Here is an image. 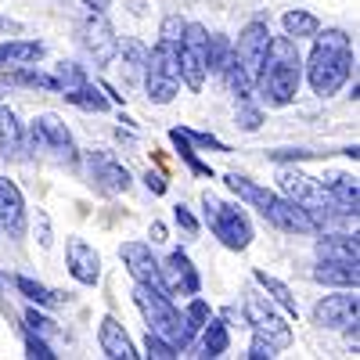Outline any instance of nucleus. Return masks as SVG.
Listing matches in <instances>:
<instances>
[{
    "instance_id": "f257e3e1",
    "label": "nucleus",
    "mask_w": 360,
    "mask_h": 360,
    "mask_svg": "<svg viewBox=\"0 0 360 360\" xmlns=\"http://www.w3.org/2000/svg\"><path fill=\"white\" fill-rule=\"evenodd\" d=\"M299 79H303V58L295 51L292 37H270L263 65L252 79V90H259V98L270 108H285L299 94Z\"/></svg>"
},
{
    "instance_id": "f03ea898",
    "label": "nucleus",
    "mask_w": 360,
    "mask_h": 360,
    "mask_svg": "<svg viewBox=\"0 0 360 360\" xmlns=\"http://www.w3.org/2000/svg\"><path fill=\"white\" fill-rule=\"evenodd\" d=\"M314 54H310V65H307V79L314 86V94L328 98L349 79L353 72V47H349V37L342 29H328V33L314 37Z\"/></svg>"
},
{
    "instance_id": "7ed1b4c3",
    "label": "nucleus",
    "mask_w": 360,
    "mask_h": 360,
    "mask_svg": "<svg viewBox=\"0 0 360 360\" xmlns=\"http://www.w3.org/2000/svg\"><path fill=\"white\" fill-rule=\"evenodd\" d=\"M227 188H231L238 198H245L249 205H256L259 217H263L266 224H274L278 231H288V234H314V224H310V217H307V209L295 205L292 198L270 191V188H259V184H252L249 176H238V173L227 176Z\"/></svg>"
},
{
    "instance_id": "20e7f679",
    "label": "nucleus",
    "mask_w": 360,
    "mask_h": 360,
    "mask_svg": "<svg viewBox=\"0 0 360 360\" xmlns=\"http://www.w3.org/2000/svg\"><path fill=\"white\" fill-rule=\"evenodd\" d=\"M134 303H137V310L144 314V321H148V332H155V335H162L169 346H176V349H188L191 346V339H195V328L188 324V317L180 314L176 307H173V299H169V292H162V288H148V285H137L134 288Z\"/></svg>"
},
{
    "instance_id": "39448f33",
    "label": "nucleus",
    "mask_w": 360,
    "mask_h": 360,
    "mask_svg": "<svg viewBox=\"0 0 360 360\" xmlns=\"http://www.w3.org/2000/svg\"><path fill=\"white\" fill-rule=\"evenodd\" d=\"M176 44L180 40H166L159 37V44L148 51V65H144V86L148 98L155 105H169L180 90V62H176Z\"/></svg>"
},
{
    "instance_id": "423d86ee",
    "label": "nucleus",
    "mask_w": 360,
    "mask_h": 360,
    "mask_svg": "<svg viewBox=\"0 0 360 360\" xmlns=\"http://www.w3.org/2000/svg\"><path fill=\"white\" fill-rule=\"evenodd\" d=\"M202 205H205V224L213 227V234L220 238L227 249H234V252L249 249V242H252V224H249V217L242 213V209L220 202L217 195H209V191L202 195Z\"/></svg>"
},
{
    "instance_id": "0eeeda50",
    "label": "nucleus",
    "mask_w": 360,
    "mask_h": 360,
    "mask_svg": "<svg viewBox=\"0 0 360 360\" xmlns=\"http://www.w3.org/2000/svg\"><path fill=\"white\" fill-rule=\"evenodd\" d=\"M205 44H209L205 25L184 22V33H180V44H176V62H180V79L188 83V90H202V83H205V72H209Z\"/></svg>"
},
{
    "instance_id": "6e6552de",
    "label": "nucleus",
    "mask_w": 360,
    "mask_h": 360,
    "mask_svg": "<svg viewBox=\"0 0 360 360\" xmlns=\"http://www.w3.org/2000/svg\"><path fill=\"white\" fill-rule=\"evenodd\" d=\"M29 148H33V152H51L58 162L76 166V141L58 115H37L33 119V127H29Z\"/></svg>"
},
{
    "instance_id": "1a4fd4ad",
    "label": "nucleus",
    "mask_w": 360,
    "mask_h": 360,
    "mask_svg": "<svg viewBox=\"0 0 360 360\" xmlns=\"http://www.w3.org/2000/svg\"><path fill=\"white\" fill-rule=\"evenodd\" d=\"M245 321L252 324V332H256V335L270 339L278 349L292 346V328H288L274 310H270L266 295H249V299H245Z\"/></svg>"
},
{
    "instance_id": "9d476101",
    "label": "nucleus",
    "mask_w": 360,
    "mask_h": 360,
    "mask_svg": "<svg viewBox=\"0 0 360 360\" xmlns=\"http://www.w3.org/2000/svg\"><path fill=\"white\" fill-rule=\"evenodd\" d=\"M83 47L90 51V58H94L98 65H108L112 58L119 54V37H115V29L108 25L105 11H90L83 18Z\"/></svg>"
},
{
    "instance_id": "9b49d317",
    "label": "nucleus",
    "mask_w": 360,
    "mask_h": 360,
    "mask_svg": "<svg viewBox=\"0 0 360 360\" xmlns=\"http://www.w3.org/2000/svg\"><path fill=\"white\" fill-rule=\"evenodd\" d=\"M119 259L127 263L130 278H134L137 285L162 288V292H166V285H162V266H159V259L152 256V249H148L144 242H127L123 249H119Z\"/></svg>"
},
{
    "instance_id": "f8f14e48",
    "label": "nucleus",
    "mask_w": 360,
    "mask_h": 360,
    "mask_svg": "<svg viewBox=\"0 0 360 360\" xmlns=\"http://www.w3.org/2000/svg\"><path fill=\"white\" fill-rule=\"evenodd\" d=\"M314 324L321 328H349V335L356 339V295L339 292V295H328L314 307Z\"/></svg>"
},
{
    "instance_id": "ddd939ff",
    "label": "nucleus",
    "mask_w": 360,
    "mask_h": 360,
    "mask_svg": "<svg viewBox=\"0 0 360 360\" xmlns=\"http://www.w3.org/2000/svg\"><path fill=\"white\" fill-rule=\"evenodd\" d=\"M266 44H270V29H266V22H249V25L242 29V37H238V44H234L238 65H242L252 79H256V72H259V65H263Z\"/></svg>"
},
{
    "instance_id": "4468645a",
    "label": "nucleus",
    "mask_w": 360,
    "mask_h": 360,
    "mask_svg": "<svg viewBox=\"0 0 360 360\" xmlns=\"http://www.w3.org/2000/svg\"><path fill=\"white\" fill-rule=\"evenodd\" d=\"M159 266H162V285H166L169 295H198L202 278H198V270L191 266L188 252L176 249V252H169V259L159 263Z\"/></svg>"
},
{
    "instance_id": "2eb2a0df",
    "label": "nucleus",
    "mask_w": 360,
    "mask_h": 360,
    "mask_svg": "<svg viewBox=\"0 0 360 360\" xmlns=\"http://www.w3.org/2000/svg\"><path fill=\"white\" fill-rule=\"evenodd\" d=\"M65 263H69V274L79 285H98L101 281V256L94 252V245H86L83 238H69Z\"/></svg>"
},
{
    "instance_id": "dca6fc26",
    "label": "nucleus",
    "mask_w": 360,
    "mask_h": 360,
    "mask_svg": "<svg viewBox=\"0 0 360 360\" xmlns=\"http://www.w3.org/2000/svg\"><path fill=\"white\" fill-rule=\"evenodd\" d=\"M0 224L8 227L11 238L25 234V198H22L18 184L8 176H0Z\"/></svg>"
},
{
    "instance_id": "f3484780",
    "label": "nucleus",
    "mask_w": 360,
    "mask_h": 360,
    "mask_svg": "<svg viewBox=\"0 0 360 360\" xmlns=\"http://www.w3.org/2000/svg\"><path fill=\"white\" fill-rule=\"evenodd\" d=\"M86 166H90V176H94V184H98L101 191L119 195V191H127V188H130V173L119 166L112 155H105V152H90V155H86Z\"/></svg>"
},
{
    "instance_id": "a211bd4d",
    "label": "nucleus",
    "mask_w": 360,
    "mask_h": 360,
    "mask_svg": "<svg viewBox=\"0 0 360 360\" xmlns=\"http://www.w3.org/2000/svg\"><path fill=\"white\" fill-rule=\"evenodd\" d=\"M98 346L105 356L112 360H137L141 353L134 349L130 335L123 332V324H119L115 317H101V328H98Z\"/></svg>"
},
{
    "instance_id": "6ab92c4d",
    "label": "nucleus",
    "mask_w": 360,
    "mask_h": 360,
    "mask_svg": "<svg viewBox=\"0 0 360 360\" xmlns=\"http://www.w3.org/2000/svg\"><path fill=\"white\" fill-rule=\"evenodd\" d=\"M314 281L317 285H332V288H356L360 285V270H356V263H346V259H321L314 266Z\"/></svg>"
},
{
    "instance_id": "aec40b11",
    "label": "nucleus",
    "mask_w": 360,
    "mask_h": 360,
    "mask_svg": "<svg viewBox=\"0 0 360 360\" xmlns=\"http://www.w3.org/2000/svg\"><path fill=\"white\" fill-rule=\"evenodd\" d=\"M328 191V198L335 202V209L342 217L356 220V205H360V195H356V180L346 176V173H335V176H328V184H321Z\"/></svg>"
},
{
    "instance_id": "412c9836",
    "label": "nucleus",
    "mask_w": 360,
    "mask_h": 360,
    "mask_svg": "<svg viewBox=\"0 0 360 360\" xmlns=\"http://www.w3.org/2000/svg\"><path fill=\"white\" fill-rule=\"evenodd\" d=\"M317 256L321 259H346V263H360V245L353 234H324L317 238Z\"/></svg>"
},
{
    "instance_id": "4be33fe9",
    "label": "nucleus",
    "mask_w": 360,
    "mask_h": 360,
    "mask_svg": "<svg viewBox=\"0 0 360 360\" xmlns=\"http://www.w3.org/2000/svg\"><path fill=\"white\" fill-rule=\"evenodd\" d=\"M44 58V44L40 40H11L0 44V69H18V65H33Z\"/></svg>"
},
{
    "instance_id": "5701e85b",
    "label": "nucleus",
    "mask_w": 360,
    "mask_h": 360,
    "mask_svg": "<svg viewBox=\"0 0 360 360\" xmlns=\"http://www.w3.org/2000/svg\"><path fill=\"white\" fill-rule=\"evenodd\" d=\"M0 152L8 159H22V127L8 105H0Z\"/></svg>"
},
{
    "instance_id": "b1692460",
    "label": "nucleus",
    "mask_w": 360,
    "mask_h": 360,
    "mask_svg": "<svg viewBox=\"0 0 360 360\" xmlns=\"http://www.w3.org/2000/svg\"><path fill=\"white\" fill-rule=\"evenodd\" d=\"M281 25H285V37H292V40H303V37H317L321 33V18L310 15V11H303V8L285 11Z\"/></svg>"
},
{
    "instance_id": "393cba45",
    "label": "nucleus",
    "mask_w": 360,
    "mask_h": 360,
    "mask_svg": "<svg viewBox=\"0 0 360 360\" xmlns=\"http://www.w3.org/2000/svg\"><path fill=\"white\" fill-rule=\"evenodd\" d=\"M65 101H69V105H76V108H83V112H105V108H108L105 90L90 86V83H79V86L65 90Z\"/></svg>"
},
{
    "instance_id": "a878e982",
    "label": "nucleus",
    "mask_w": 360,
    "mask_h": 360,
    "mask_svg": "<svg viewBox=\"0 0 360 360\" xmlns=\"http://www.w3.org/2000/svg\"><path fill=\"white\" fill-rule=\"evenodd\" d=\"M227 324L224 321H205L202 324V356H224L227 353Z\"/></svg>"
},
{
    "instance_id": "bb28decb",
    "label": "nucleus",
    "mask_w": 360,
    "mask_h": 360,
    "mask_svg": "<svg viewBox=\"0 0 360 360\" xmlns=\"http://www.w3.org/2000/svg\"><path fill=\"white\" fill-rule=\"evenodd\" d=\"M256 281L270 292V299H274V303L288 314V317H295L299 314V307H295V299H292V292H288V285L285 281H278V278H270L266 270H256Z\"/></svg>"
},
{
    "instance_id": "cd10ccee",
    "label": "nucleus",
    "mask_w": 360,
    "mask_h": 360,
    "mask_svg": "<svg viewBox=\"0 0 360 360\" xmlns=\"http://www.w3.org/2000/svg\"><path fill=\"white\" fill-rule=\"evenodd\" d=\"M119 51H123L127 76H130V79H141V76H144V65H148V47H144L141 40H123V44H119Z\"/></svg>"
},
{
    "instance_id": "c85d7f7f",
    "label": "nucleus",
    "mask_w": 360,
    "mask_h": 360,
    "mask_svg": "<svg viewBox=\"0 0 360 360\" xmlns=\"http://www.w3.org/2000/svg\"><path fill=\"white\" fill-rule=\"evenodd\" d=\"M231 54H234V47H231L227 37H209V44H205V65H209V72H224V65L231 62Z\"/></svg>"
},
{
    "instance_id": "c756f323",
    "label": "nucleus",
    "mask_w": 360,
    "mask_h": 360,
    "mask_svg": "<svg viewBox=\"0 0 360 360\" xmlns=\"http://www.w3.org/2000/svg\"><path fill=\"white\" fill-rule=\"evenodd\" d=\"M15 285H18V292H25L33 303H40V307H54L58 303V292H51L47 285H40V281H33V278H15Z\"/></svg>"
},
{
    "instance_id": "7c9ffc66",
    "label": "nucleus",
    "mask_w": 360,
    "mask_h": 360,
    "mask_svg": "<svg viewBox=\"0 0 360 360\" xmlns=\"http://www.w3.org/2000/svg\"><path fill=\"white\" fill-rule=\"evenodd\" d=\"M169 141L176 144V152H180V159H184L198 176H213V173H209V166H202L198 159H195V152H191V141H188V134L184 130H169Z\"/></svg>"
},
{
    "instance_id": "2f4dec72",
    "label": "nucleus",
    "mask_w": 360,
    "mask_h": 360,
    "mask_svg": "<svg viewBox=\"0 0 360 360\" xmlns=\"http://www.w3.org/2000/svg\"><path fill=\"white\" fill-rule=\"evenodd\" d=\"M54 83H58V94H65V90H72V86H79V83H86V76H83V69L79 65H69V62H62V65H54Z\"/></svg>"
},
{
    "instance_id": "473e14b6",
    "label": "nucleus",
    "mask_w": 360,
    "mask_h": 360,
    "mask_svg": "<svg viewBox=\"0 0 360 360\" xmlns=\"http://www.w3.org/2000/svg\"><path fill=\"white\" fill-rule=\"evenodd\" d=\"M148 356H155V360H173V356H180V349L176 346H169L162 335H155V332H148Z\"/></svg>"
},
{
    "instance_id": "72a5a7b5",
    "label": "nucleus",
    "mask_w": 360,
    "mask_h": 360,
    "mask_svg": "<svg viewBox=\"0 0 360 360\" xmlns=\"http://www.w3.org/2000/svg\"><path fill=\"white\" fill-rule=\"evenodd\" d=\"M245 356L249 360H270V356H278V346L270 342V339H263V335H252V346H249Z\"/></svg>"
},
{
    "instance_id": "f704fd0d",
    "label": "nucleus",
    "mask_w": 360,
    "mask_h": 360,
    "mask_svg": "<svg viewBox=\"0 0 360 360\" xmlns=\"http://www.w3.org/2000/svg\"><path fill=\"white\" fill-rule=\"evenodd\" d=\"M25 349H29L25 356H33V360H54V356H58V353H51V346H47L44 339H37L33 332H25Z\"/></svg>"
},
{
    "instance_id": "c9c22d12",
    "label": "nucleus",
    "mask_w": 360,
    "mask_h": 360,
    "mask_svg": "<svg viewBox=\"0 0 360 360\" xmlns=\"http://www.w3.org/2000/svg\"><path fill=\"white\" fill-rule=\"evenodd\" d=\"M25 324H29V332H33V335H51L54 332V321H47L37 310H25Z\"/></svg>"
},
{
    "instance_id": "e433bc0d",
    "label": "nucleus",
    "mask_w": 360,
    "mask_h": 360,
    "mask_svg": "<svg viewBox=\"0 0 360 360\" xmlns=\"http://www.w3.org/2000/svg\"><path fill=\"white\" fill-rule=\"evenodd\" d=\"M184 317H188V324H191L195 332H198V328H202V324L209 321V307L202 303V299H195V303H191V307L184 310Z\"/></svg>"
},
{
    "instance_id": "4c0bfd02",
    "label": "nucleus",
    "mask_w": 360,
    "mask_h": 360,
    "mask_svg": "<svg viewBox=\"0 0 360 360\" xmlns=\"http://www.w3.org/2000/svg\"><path fill=\"white\" fill-rule=\"evenodd\" d=\"M259 108H249V105H242V108H238V127H242V130H259Z\"/></svg>"
},
{
    "instance_id": "58836bf2",
    "label": "nucleus",
    "mask_w": 360,
    "mask_h": 360,
    "mask_svg": "<svg viewBox=\"0 0 360 360\" xmlns=\"http://www.w3.org/2000/svg\"><path fill=\"white\" fill-rule=\"evenodd\" d=\"M173 217H176V224L184 227L188 234H198V220L188 213V205H176V209H173Z\"/></svg>"
},
{
    "instance_id": "ea45409f",
    "label": "nucleus",
    "mask_w": 360,
    "mask_h": 360,
    "mask_svg": "<svg viewBox=\"0 0 360 360\" xmlns=\"http://www.w3.org/2000/svg\"><path fill=\"white\" fill-rule=\"evenodd\" d=\"M144 180H148V188H152V191H155V195H166V180H162V176H159V173H148V176H144Z\"/></svg>"
},
{
    "instance_id": "a19ab883",
    "label": "nucleus",
    "mask_w": 360,
    "mask_h": 360,
    "mask_svg": "<svg viewBox=\"0 0 360 360\" xmlns=\"http://www.w3.org/2000/svg\"><path fill=\"white\" fill-rule=\"evenodd\" d=\"M83 4H86L90 11H105V8L112 4V0H83Z\"/></svg>"
},
{
    "instance_id": "79ce46f5",
    "label": "nucleus",
    "mask_w": 360,
    "mask_h": 360,
    "mask_svg": "<svg viewBox=\"0 0 360 360\" xmlns=\"http://www.w3.org/2000/svg\"><path fill=\"white\" fill-rule=\"evenodd\" d=\"M166 238V231H162V224H152V242H162Z\"/></svg>"
},
{
    "instance_id": "37998d69",
    "label": "nucleus",
    "mask_w": 360,
    "mask_h": 360,
    "mask_svg": "<svg viewBox=\"0 0 360 360\" xmlns=\"http://www.w3.org/2000/svg\"><path fill=\"white\" fill-rule=\"evenodd\" d=\"M0 292H4V274H0Z\"/></svg>"
},
{
    "instance_id": "c03bdc74",
    "label": "nucleus",
    "mask_w": 360,
    "mask_h": 360,
    "mask_svg": "<svg viewBox=\"0 0 360 360\" xmlns=\"http://www.w3.org/2000/svg\"><path fill=\"white\" fill-rule=\"evenodd\" d=\"M4 25H8V22H4V18H0V29H4Z\"/></svg>"
}]
</instances>
